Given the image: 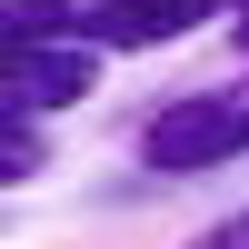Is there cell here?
Segmentation results:
<instances>
[{
    "mask_svg": "<svg viewBox=\"0 0 249 249\" xmlns=\"http://www.w3.org/2000/svg\"><path fill=\"white\" fill-rule=\"evenodd\" d=\"M239 0H10V40H90V50H160L190 40L210 20H230Z\"/></svg>",
    "mask_w": 249,
    "mask_h": 249,
    "instance_id": "1",
    "label": "cell"
},
{
    "mask_svg": "<svg viewBox=\"0 0 249 249\" xmlns=\"http://www.w3.org/2000/svg\"><path fill=\"white\" fill-rule=\"evenodd\" d=\"M140 160L160 179H199V170L249 160V80H210V90H179L170 110H150Z\"/></svg>",
    "mask_w": 249,
    "mask_h": 249,
    "instance_id": "2",
    "label": "cell"
},
{
    "mask_svg": "<svg viewBox=\"0 0 249 249\" xmlns=\"http://www.w3.org/2000/svg\"><path fill=\"white\" fill-rule=\"evenodd\" d=\"M100 70H110V50H90V40H10V120H50L90 100Z\"/></svg>",
    "mask_w": 249,
    "mask_h": 249,
    "instance_id": "3",
    "label": "cell"
},
{
    "mask_svg": "<svg viewBox=\"0 0 249 249\" xmlns=\"http://www.w3.org/2000/svg\"><path fill=\"white\" fill-rule=\"evenodd\" d=\"M40 170H50V140H40V120H10V130H0V179L20 190V179H40Z\"/></svg>",
    "mask_w": 249,
    "mask_h": 249,
    "instance_id": "4",
    "label": "cell"
},
{
    "mask_svg": "<svg viewBox=\"0 0 249 249\" xmlns=\"http://www.w3.org/2000/svg\"><path fill=\"white\" fill-rule=\"evenodd\" d=\"M179 249H249V210H230V219H210L199 239H179Z\"/></svg>",
    "mask_w": 249,
    "mask_h": 249,
    "instance_id": "5",
    "label": "cell"
}]
</instances>
